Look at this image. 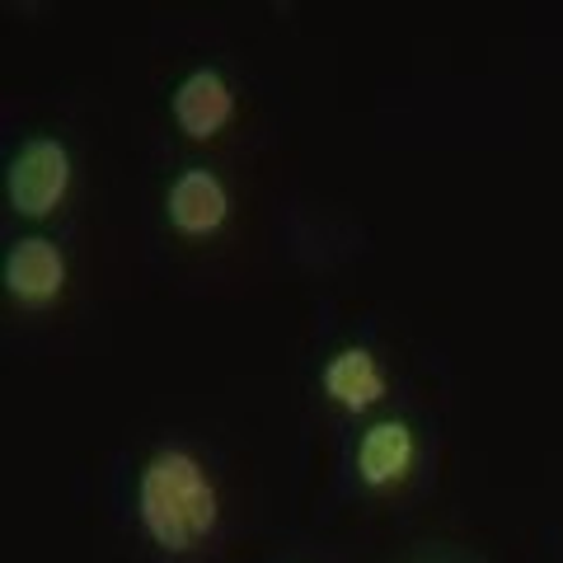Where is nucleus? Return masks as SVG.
I'll list each match as a JSON object with an SVG mask.
<instances>
[{
  "label": "nucleus",
  "mask_w": 563,
  "mask_h": 563,
  "mask_svg": "<svg viewBox=\"0 0 563 563\" xmlns=\"http://www.w3.org/2000/svg\"><path fill=\"white\" fill-rule=\"evenodd\" d=\"M320 390L347 413H366L385 399V372L372 347H339L320 372Z\"/></svg>",
  "instance_id": "nucleus-7"
},
{
  "label": "nucleus",
  "mask_w": 563,
  "mask_h": 563,
  "mask_svg": "<svg viewBox=\"0 0 563 563\" xmlns=\"http://www.w3.org/2000/svg\"><path fill=\"white\" fill-rule=\"evenodd\" d=\"M413 455H418V442H413L409 422L380 418L357 442V479L366 488H395L404 474L413 470Z\"/></svg>",
  "instance_id": "nucleus-6"
},
{
  "label": "nucleus",
  "mask_w": 563,
  "mask_h": 563,
  "mask_svg": "<svg viewBox=\"0 0 563 563\" xmlns=\"http://www.w3.org/2000/svg\"><path fill=\"white\" fill-rule=\"evenodd\" d=\"M5 192L10 207L29 221L52 217L66 192H70V151L62 146L57 136H33L20 146V155L5 169Z\"/></svg>",
  "instance_id": "nucleus-2"
},
{
  "label": "nucleus",
  "mask_w": 563,
  "mask_h": 563,
  "mask_svg": "<svg viewBox=\"0 0 563 563\" xmlns=\"http://www.w3.org/2000/svg\"><path fill=\"white\" fill-rule=\"evenodd\" d=\"M136 521L165 554H188L217 531L221 498L207 465L188 446H161L141 465Z\"/></svg>",
  "instance_id": "nucleus-1"
},
{
  "label": "nucleus",
  "mask_w": 563,
  "mask_h": 563,
  "mask_svg": "<svg viewBox=\"0 0 563 563\" xmlns=\"http://www.w3.org/2000/svg\"><path fill=\"white\" fill-rule=\"evenodd\" d=\"M0 277H5V291L20 306H52L66 287V254L52 240L29 235L5 254V273Z\"/></svg>",
  "instance_id": "nucleus-5"
},
{
  "label": "nucleus",
  "mask_w": 563,
  "mask_h": 563,
  "mask_svg": "<svg viewBox=\"0 0 563 563\" xmlns=\"http://www.w3.org/2000/svg\"><path fill=\"white\" fill-rule=\"evenodd\" d=\"M165 211H169V225L188 240H207L217 235L225 217H231V192H225L221 174L211 169H184L179 179L169 184L165 192Z\"/></svg>",
  "instance_id": "nucleus-3"
},
{
  "label": "nucleus",
  "mask_w": 563,
  "mask_h": 563,
  "mask_svg": "<svg viewBox=\"0 0 563 563\" xmlns=\"http://www.w3.org/2000/svg\"><path fill=\"white\" fill-rule=\"evenodd\" d=\"M169 109H174V122H179L184 136L211 141L235 113V90H231V80H225L217 66H198V70H188V76L179 80Z\"/></svg>",
  "instance_id": "nucleus-4"
}]
</instances>
